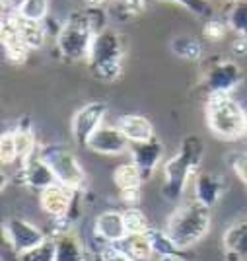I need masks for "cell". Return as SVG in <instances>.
Segmentation results:
<instances>
[{
	"instance_id": "1",
	"label": "cell",
	"mask_w": 247,
	"mask_h": 261,
	"mask_svg": "<svg viewBox=\"0 0 247 261\" xmlns=\"http://www.w3.org/2000/svg\"><path fill=\"white\" fill-rule=\"evenodd\" d=\"M204 156V142L199 135H187L175 156L163 164V185L161 197L177 203L183 197L189 177L201 168Z\"/></svg>"
},
{
	"instance_id": "2",
	"label": "cell",
	"mask_w": 247,
	"mask_h": 261,
	"mask_svg": "<svg viewBox=\"0 0 247 261\" xmlns=\"http://www.w3.org/2000/svg\"><path fill=\"white\" fill-rule=\"evenodd\" d=\"M97 25L90 10L72 12L61 23L57 33V51L59 57L66 63H82L90 59L92 45L97 35Z\"/></svg>"
},
{
	"instance_id": "3",
	"label": "cell",
	"mask_w": 247,
	"mask_h": 261,
	"mask_svg": "<svg viewBox=\"0 0 247 261\" xmlns=\"http://www.w3.org/2000/svg\"><path fill=\"white\" fill-rule=\"evenodd\" d=\"M212 211L201 205L199 201H187L177 205L168 222H166V232L170 238L177 244V248L185 251L193 250L195 246L208 234L210 224H212Z\"/></svg>"
},
{
	"instance_id": "4",
	"label": "cell",
	"mask_w": 247,
	"mask_h": 261,
	"mask_svg": "<svg viewBox=\"0 0 247 261\" xmlns=\"http://www.w3.org/2000/svg\"><path fill=\"white\" fill-rule=\"evenodd\" d=\"M127 49H129V43L125 33L111 28L97 32L92 45V53L88 59L92 74L101 82H117L123 76Z\"/></svg>"
},
{
	"instance_id": "5",
	"label": "cell",
	"mask_w": 247,
	"mask_h": 261,
	"mask_svg": "<svg viewBox=\"0 0 247 261\" xmlns=\"http://www.w3.org/2000/svg\"><path fill=\"white\" fill-rule=\"evenodd\" d=\"M204 117L208 130L220 141L237 142L247 137V111L234 96H208Z\"/></svg>"
},
{
	"instance_id": "6",
	"label": "cell",
	"mask_w": 247,
	"mask_h": 261,
	"mask_svg": "<svg viewBox=\"0 0 247 261\" xmlns=\"http://www.w3.org/2000/svg\"><path fill=\"white\" fill-rule=\"evenodd\" d=\"M39 154L45 162L49 164V168L53 170L59 184L72 189V191H78V193H82L86 189V172H84L82 164L78 162V158L66 148L65 144H57V142L41 144Z\"/></svg>"
},
{
	"instance_id": "7",
	"label": "cell",
	"mask_w": 247,
	"mask_h": 261,
	"mask_svg": "<svg viewBox=\"0 0 247 261\" xmlns=\"http://www.w3.org/2000/svg\"><path fill=\"white\" fill-rule=\"evenodd\" d=\"M203 76L208 96H232L243 82V70L232 59H218L206 66Z\"/></svg>"
},
{
	"instance_id": "8",
	"label": "cell",
	"mask_w": 247,
	"mask_h": 261,
	"mask_svg": "<svg viewBox=\"0 0 247 261\" xmlns=\"http://www.w3.org/2000/svg\"><path fill=\"white\" fill-rule=\"evenodd\" d=\"M105 113H107V103L105 101H97V99L90 101V103H84L82 108L76 109V113L70 119V133H72L76 146L86 148L92 135L103 125Z\"/></svg>"
},
{
	"instance_id": "9",
	"label": "cell",
	"mask_w": 247,
	"mask_h": 261,
	"mask_svg": "<svg viewBox=\"0 0 247 261\" xmlns=\"http://www.w3.org/2000/svg\"><path fill=\"white\" fill-rule=\"evenodd\" d=\"M2 230H4V238L8 242V246L16 255L43 244L45 240L49 238V234L45 230L20 217H10L8 220H4Z\"/></svg>"
},
{
	"instance_id": "10",
	"label": "cell",
	"mask_w": 247,
	"mask_h": 261,
	"mask_svg": "<svg viewBox=\"0 0 247 261\" xmlns=\"http://www.w3.org/2000/svg\"><path fill=\"white\" fill-rule=\"evenodd\" d=\"M130 144L132 142L127 139V135L119 129V125H109L103 123L99 129L92 135V139L88 142V150H92L94 154L99 156H123V154H129Z\"/></svg>"
},
{
	"instance_id": "11",
	"label": "cell",
	"mask_w": 247,
	"mask_h": 261,
	"mask_svg": "<svg viewBox=\"0 0 247 261\" xmlns=\"http://www.w3.org/2000/svg\"><path fill=\"white\" fill-rule=\"evenodd\" d=\"M0 41H2V51L4 57L8 59L12 65H22L28 61V57L32 53V49L25 45V41L20 35L18 22H16V14H6L2 12L0 18Z\"/></svg>"
},
{
	"instance_id": "12",
	"label": "cell",
	"mask_w": 247,
	"mask_h": 261,
	"mask_svg": "<svg viewBox=\"0 0 247 261\" xmlns=\"http://www.w3.org/2000/svg\"><path fill=\"white\" fill-rule=\"evenodd\" d=\"M78 195H80L78 191H72L61 184H54L47 187L43 193H39V207L51 218H72Z\"/></svg>"
},
{
	"instance_id": "13",
	"label": "cell",
	"mask_w": 247,
	"mask_h": 261,
	"mask_svg": "<svg viewBox=\"0 0 247 261\" xmlns=\"http://www.w3.org/2000/svg\"><path fill=\"white\" fill-rule=\"evenodd\" d=\"M16 177H18V181H20L23 187L32 189L35 193H43L47 187L59 184L53 174V170H51L49 164L41 158L39 150L33 154V156H30L25 162L20 164V170H18V175H16Z\"/></svg>"
},
{
	"instance_id": "14",
	"label": "cell",
	"mask_w": 247,
	"mask_h": 261,
	"mask_svg": "<svg viewBox=\"0 0 247 261\" xmlns=\"http://www.w3.org/2000/svg\"><path fill=\"white\" fill-rule=\"evenodd\" d=\"M130 162L140 170L144 181H148L154 172L158 170L161 158H163V142L158 137H152L150 141L144 142H132L130 144Z\"/></svg>"
},
{
	"instance_id": "15",
	"label": "cell",
	"mask_w": 247,
	"mask_h": 261,
	"mask_svg": "<svg viewBox=\"0 0 247 261\" xmlns=\"http://www.w3.org/2000/svg\"><path fill=\"white\" fill-rule=\"evenodd\" d=\"M94 236L103 246H119L129 236L123 220V211H101L94 220Z\"/></svg>"
},
{
	"instance_id": "16",
	"label": "cell",
	"mask_w": 247,
	"mask_h": 261,
	"mask_svg": "<svg viewBox=\"0 0 247 261\" xmlns=\"http://www.w3.org/2000/svg\"><path fill=\"white\" fill-rule=\"evenodd\" d=\"M226 191V181L220 174L212 172H197L193 181L195 201H199L206 208H212L220 203V199Z\"/></svg>"
},
{
	"instance_id": "17",
	"label": "cell",
	"mask_w": 247,
	"mask_h": 261,
	"mask_svg": "<svg viewBox=\"0 0 247 261\" xmlns=\"http://www.w3.org/2000/svg\"><path fill=\"white\" fill-rule=\"evenodd\" d=\"M222 248L228 261H247V217L234 220L224 230Z\"/></svg>"
},
{
	"instance_id": "18",
	"label": "cell",
	"mask_w": 247,
	"mask_h": 261,
	"mask_svg": "<svg viewBox=\"0 0 247 261\" xmlns=\"http://www.w3.org/2000/svg\"><path fill=\"white\" fill-rule=\"evenodd\" d=\"M117 125L119 129L127 135V139L130 142H144L150 141L152 137H156L154 123L146 115H140V113H125V115H121Z\"/></svg>"
},
{
	"instance_id": "19",
	"label": "cell",
	"mask_w": 247,
	"mask_h": 261,
	"mask_svg": "<svg viewBox=\"0 0 247 261\" xmlns=\"http://www.w3.org/2000/svg\"><path fill=\"white\" fill-rule=\"evenodd\" d=\"M12 130H14V139H16V146H18L20 164H22L39 150V144H37V139H35V130H33L32 125V117H28V115L20 117L16 127Z\"/></svg>"
},
{
	"instance_id": "20",
	"label": "cell",
	"mask_w": 247,
	"mask_h": 261,
	"mask_svg": "<svg viewBox=\"0 0 247 261\" xmlns=\"http://www.w3.org/2000/svg\"><path fill=\"white\" fill-rule=\"evenodd\" d=\"M113 184L117 185L119 193H129V191H142V184H146V181L134 164L125 162L115 168Z\"/></svg>"
},
{
	"instance_id": "21",
	"label": "cell",
	"mask_w": 247,
	"mask_h": 261,
	"mask_svg": "<svg viewBox=\"0 0 247 261\" xmlns=\"http://www.w3.org/2000/svg\"><path fill=\"white\" fill-rule=\"evenodd\" d=\"M170 49L175 57H179L183 61H189V63L201 61L204 53L203 43L193 35H175L170 41Z\"/></svg>"
},
{
	"instance_id": "22",
	"label": "cell",
	"mask_w": 247,
	"mask_h": 261,
	"mask_svg": "<svg viewBox=\"0 0 247 261\" xmlns=\"http://www.w3.org/2000/svg\"><path fill=\"white\" fill-rule=\"evenodd\" d=\"M148 238H150L156 259H173V257H181L183 255V251L177 248V244L170 238V234L166 230L152 228L148 232Z\"/></svg>"
},
{
	"instance_id": "23",
	"label": "cell",
	"mask_w": 247,
	"mask_h": 261,
	"mask_svg": "<svg viewBox=\"0 0 247 261\" xmlns=\"http://www.w3.org/2000/svg\"><path fill=\"white\" fill-rule=\"evenodd\" d=\"M119 248L125 251L132 261H152L154 250L148 234H136V236H127L119 244Z\"/></svg>"
},
{
	"instance_id": "24",
	"label": "cell",
	"mask_w": 247,
	"mask_h": 261,
	"mask_svg": "<svg viewBox=\"0 0 247 261\" xmlns=\"http://www.w3.org/2000/svg\"><path fill=\"white\" fill-rule=\"evenodd\" d=\"M16 22H18V30H20V35L25 41V45L32 49V51H37L41 49L45 43V35H47V30H45V22H32V20H23L16 14Z\"/></svg>"
},
{
	"instance_id": "25",
	"label": "cell",
	"mask_w": 247,
	"mask_h": 261,
	"mask_svg": "<svg viewBox=\"0 0 247 261\" xmlns=\"http://www.w3.org/2000/svg\"><path fill=\"white\" fill-rule=\"evenodd\" d=\"M123 220H125V228L129 236L136 234H148L152 230V224L146 213L140 207H125L123 208Z\"/></svg>"
},
{
	"instance_id": "26",
	"label": "cell",
	"mask_w": 247,
	"mask_h": 261,
	"mask_svg": "<svg viewBox=\"0 0 247 261\" xmlns=\"http://www.w3.org/2000/svg\"><path fill=\"white\" fill-rule=\"evenodd\" d=\"M226 23L230 32L247 37V0H237L232 4V8L226 16Z\"/></svg>"
},
{
	"instance_id": "27",
	"label": "cell",
	"mask_w": 247,
	"mask_h": 261,
	"mask_svg": "<svg viewBox=\"0 0 247 261\" xmlns=\"http://www.w3.org/2000/svg\"><path fill=\"white\" fill-rule=\"evenodd\" d=\"M16 259L18 261H57V242H54V238L49 236L43 244H39V246H35L32 250L16 255Z\"/></svg>"
},
{
	"instance_id": "28",
	"label": "cell",
	"mask_w": 247,
	"mask_h": 261,
	"mask_svg": "<svg viewBox=\"0 0 247 261\" xmlns=\"http://www.w3.org/2000/svg\"><path fill=\"white\" fill-rule=\"evenodd\" d=\"M18 16L32 22H45L49 18V0H25Z\"/></svg>"
},
{
	"instance_id": "29",
	"label": "cell",
	"mask_w": 247,
	"mask_h": 261,
	"mask_svg": "<svg viewBox=\"0 0 247 261\" xmlns=\"http://www.w3.org/2000/svg\"><path fill=\"white\" fill-rule=\"evenodd\" d=\"M0 162H2L4 168L20 162L18 146H16V139H14V130L12 129L2 133V139H0Z\"/></svg>"
},
{
	"instance_id": "30",
	"label": "cell",
	"mask_w": 247,
	"mask_h": 261,
	"mask_svg": "<svg viewBox=\"0 0 247 261\" xmlns=\"http://www.w3.org/2000/svg\"><path fill=\"white\" fill-rule=\"evenodd\" d=\"M152 2H173L187 8L197 18H206V20L212 18V6L208 4V0H152Z\"/></svg>"
},
{
	"instance_id": "31",
	"label": "cell",
	"mask_w": 247,
	"mask_h": 261,
	"mask_svg": "<svg viewBox=\"0 0 247 261\" xmlns=\"http://www.w3.org/2000/svg\"><path fill=\"white\" fill-rule=\"evenodd\" d=\"M228 32H230V28H228L226 20H220V18H216V16L208 18V20L204 22L203 33L208 41H222L226 35H228Z\"/></svg>"
},
{
	"instance_id": "32",
	"label": "cell",
	"mask_w": 247,
	"mask_h": 261,
	"mask_svg": "<svg viewBox=\"0 0 247 261\" xmlns=\"http://www.w3.org/2000/svg\"><path fill=\"white\" fill-rule=\"evenodd\" d=\"M228 164L232 166L234 174L239 177V181L247 187V152H230Z\"/></svg>"
},
{
	"instance_id": "33",
	"label": "cell",
	"mask_w": 247,
	"mask_h": 261,
	"mask_svg": "<svg viewBox=\"0 0 247 261\" xmlns=\"http://www.w3.org/2000/svg\"><path fill=\"white\" fill-rule=\"evenodd\" d=\"M123 14H127V18H132V16H139L146 10V2L148 0H115Z\"/></svg>"
},
{
	"instance_id": "34",
	"label": "cell",
	"mask_w": 247,
	"mask_h": 261,
	"mask_svg": "<svg viewBox=\"0 0 247 261\" xmlns=\"http://www.w3.org/2000/svg\"><path fill=\"white\" fill-rule=\"evenodd\" d=\"M99 259L101 261H132L119 246H103V248L99 250Z\"/></svg>"
},
{
	"instance_id": "35",
	"label": "cell",
	"mask_w": 247,
	"mask_h": 261,
	"mask_svg": "<svg viewBox=\"0 0 247 261\" xmlns=\"http://www.w3.org/2000/svg\"><path fill=\"white\" fill-rule=\"evenodd\" d=\"M232 53L236 57H247V37L236 35V39L232 43Z\"/></svg>"
},
{
	"instance_id": "36",
	"label": "cell",
	"mask_w": 247,
	"mask_h": 261,
	"mask_svg": "<svg viewBox=\"0 0 247 261\" xmlns=\"http://www.w3.org/2000/svg\"><path fill=\"white\" fill-rule=\"evenodd\" d=\"M23 4H25V0H2V12H6V14H18Z\"/></svg>"
},
{
	"instance_id": "37",
	"label": "cell",
	"mask_w": 247,
	"mask_h": 261,
	"mask_svg": "<svg viewBox=\"0 0 247 261\" xmlns=\"http://www.w3.org/2000/svg\"><path fill=\"white\" fill-rule=\"evenodd\" d=\"M88 2V6L90 8H103L107 2H111V0H86Z\"/></svg>"
},
{
	"instance_id": "38",
	"label": "cell",
	"mask_w": 247,
	"mask_h": 261,
	"mask_svg": "<svg viewBox=\"0 0 247 261\" xmlns=\"http://www.w3.org/2000/svg\"><path fill=\"white\" fill-rule=\"evenodd\" d=\"M158 261H187V259H183L181 255V257H173V259H158Z\"/></svg>"
},
{
	"instance_id": "39",
	"label": "cell",
	"mask_w": 247,
	"mask_h": 261,
	"mask_svg": "<svg viewBox=\"0 0 247 261\" xmlns=\"http://www.w3.org/2000/svg\"><path fill=\"white\" fill-rule=\"evenodd\" d=\"M228 2H232V4H234V2H237V0H228Z\"/></svg>"
}]
</instances>
